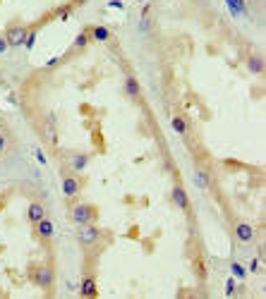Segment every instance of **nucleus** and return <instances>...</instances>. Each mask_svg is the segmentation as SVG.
Instances as JSON below:
<instances>
[{
	"mask_svg": "<svg viewBox=\"0 0 266 299\" xmlns=\"http://www.w3.org/2000/svg\"><path fill=\"white\" fill-rule=\"evenodd\" d=\"M96 209H94L92 204H74L72 211H70V218H72V223L77 225H84V223H94L96 220Z\"/></svg>",
	"mask_w": 266,
	"mask_h": 299,
	"instance_id": "1",
	"label": "nucleus"
},
{
	"mask_svg": "<svg viewBox=\"0 0 266 299\" xmlns=\"http://www.w3.org/2000/svg\"><path fill=\"white\" fill-rule=\"evenodd\" d=\"M101 239V230L92 223H84V225H77V242L82 246H94Z\"/></svg>",
	"mask_w": 266,
	"mask_h": 299,
	"instance_id": "2",
	"label": "nucleus"
},
{
	"mask_svg": "<svg viewBox=\"0 0 266 299\" xmlns=\"http://www.w3.org/2000/svg\"><path fill=\"white\" fill-rule=\"evenodd\" d=\"M27 36H29V29L24 24H12V27L5 31V41H8L10 48H19V45L27 43Z\"/></svg>",
	"mask_w": 266,
	"mask_h": 299,
	"instance_id": "3",
	"label": "nucleus"
},
{
	"mask_svg": "<svg viewBox=\"0 0 266 299\" xmlns=\"http://www.w3.org/2000/svg\"><path fill=\"white\" fill-rule=\"evenodd\" d=\"M31 280L41 285L43 290H51V285H53V271H51V266H34L31 268Z\"/></svg>",
	"mask_w": 266,
	"mask_h": 299,
	"instance_id": "4",
	"label": "nucleus"
},
{
	"mask_svg": "<svg viewBox=\"0 0 266 299\" xmlns=\"http://www.w3.org/2000/svg\"><path fill=\"white\" fill-rule=\"evenodd\" d=\"M235 237H238V242H242V244H252L254 237H257V230H254L252 223H238L235 225Z\"/></svg>",
	"mask_w": 266,
	"mask_h": 299,
	"instance_id": "5",
	"label": "nucleus"
},
{
	"mask_svg": "<svg viewBox=\"0 0 266 299\" xmlns=\"http://www.w3.org/2000/svg\"><path fill=\"white\" fill-rule=\"evenodd\" d=\"M63 191H65V196L72 199V196H77V194L82 191V184H79V180H77L74 175H67V172H65L63 175Z\"/></svg>",
	"mask_w": 266,
	"mask_h": 299,
	"instance_id": "6",
	"label": "nucleus"
},
{
	"mask_svg": "<svg viewBox=\"0 0 266 299\" xmlns=\"http://www.w3.org/2000/svg\"><path fill=\"white\" fill-rule=\"evenodd\" d=\"M36 225V235L43 239V242H48L51 237H53V232H55V227H53V223L48 220V218H41L38 223H34Z\"/></svg>",
	"mask_w": 266,
	"mask_h": 299,
	"instance_id": "7",
	"label": "nucleus"
},
{
	"mask_svg": "<svg viewBox=\"0 0 266 299\" xmlns=\"http://www.w3.org/2000/svg\"><path fill=\"white\" fill-rule=\"evenodd\" d=\"M27 218L31 223H38L41 218H46V206H43L41 201H31V204H29V211H27Z\"/></svg>",
	"mask_w": 266,
	"mask_h": 299,
	"instance_id": "8",
	"label": "nucleus"
},
{
	"mask_svg": "<svg viewBox=\"0 0 266 299\" xmlns=\"http://www.w3.org/2000/svg\"><path fill=\"white\" fill-rule=\"evenodd\" d=\"M79 294H82V297H96V294H99V290H96V278H94L92 273H89V275L82 280Z\"/></svg>",
	"mask_w": 266,
	"mask_h": 299,
	"instance_id": "9",
	"label": "nucleus"
},
{
	"mask_svg": "<svg viewBox=\"0 0 266 299\" xmlns=\"http://www.w3.org/2000/svg\"><path fill=\"white\" fill-rule=\"evenodd\" d=\"M192 180H194V184H197L199 189H206V187L211 184V177H209V172L204 170V168H199V165H197V168L192 170Z\"/></svg>",
	"mask_w": 266,
	"mask_h": 299,
	"instance_id": "10",
	"label": "nucleus"
},
{
	"mask_svg": "<svg viewBox=\"0 0 266 299\" xmlns=\"http://www.w3.org/2000/svg\"><path fill=\"white\" fill-rule=\"evenodd\" d=\"M173 201H175V206H178V209H183V211L190 209V199H187V191H185L180 184H175V187H173Z\"/></svg>",
	"mask_w": 266,
	"mask_h": 299,
	"instance_id": "11",
	"label": "nucleus"
},
{
	"mask_svg": "<svg viewBox=\"0 0 266 299\" xmlns=\"http://www.w3.org/2000/svg\"><path fill=\"white\" fill-rule=\"evenodd\" d=\"M170 125H173L175 134H180V136L187 134V118H185V115H175V118L170 120Z\"/></svg>",
	"mask_w": 266,
	"mask_h": 299,
	"instance_id": "12",
	"label": "nucleus"
},
{
	"mask_svg": "<svg viewBox=\"0 0 266 299\" xmlns=\"http://www.w3.org/2000/svg\"><path fill=\"white\" fill-rule=\"evenodd\" d=\"M86 163H89V156L86 154H74L72 158H70V168H72V170H84Z\"/></svg>",
	"mask_w": 266,
	"mask_h": 299,
	"instance_id": "13",
	"label": "nucleus"
},
{
	"mask_svg": "<svg viewBox=\"0 0 266 299\" xmlns=\"http://www.w3.org/2000/svg\"><path fill=\"white\" fill-rule=\"evenodd\" d=\"M125 91H127V96H132V98L139 96V82L135 77H127V79H125Z\"/></svg>",
	"mask_w": 266,
	"mask_h": 299,
	"instance_id": "14",
	"label": "nucleus"
},
{
	"mask_svg": "<svg viewBox=\"0 0 266 299\" xmlns=\"http://www.w3.org/2000/svg\"><path fill=\"white\" fill-rule=\"evenodd\" d=\"M247 67H249V70H252L254 74H261V72H264V60H261L259 55H252V58L247 60Z\"/></svg>",
	"mask_w": 266,
	"mask_h": 299,
	"instance_id": "15",
	"label": "nucleus"
},
{
	"mask_svg": "<svg viewBox=\"0 0 266 299\" xmlns=\"http://www.w3.org/2000/svg\"><path fill=\"white\" fill-rule=\"evenodd\" d=\"M89 31H92V36L96 38V41H108L110 38V31L106 27H92Z\"/></svg>",
	"mask_w": 266,
	"mask_h": 299,
	"instance_id": "16",
	"label": "nucleus"
},
{
	"mask_svg": "<svg viewBox=\"0 0 266 299\" xmlns=\"http://www.w3.org/2000/svg\"><path fill=\"white\" fill-rule=\"evenodd\" d=\"M10 148V136L5 132H0V154H5Z\"/></svg>",
	"mask_w": 266,
	"mask_h": 299,
	"instance_id": "17",
	"label": "nucleus"
},
{
	"mask_svg": "<svg viewBox=\"0 0 266 299\" xmlns=\"http://www.w3.org/2000/svg\"><path fill=\"white\" fill-rule=\"evenodd\" d=\"M230 268H233V273H235L238 278H245V271H242V266H238V263H233Z\"/></svg>",
	"mask_w": 266,
	"mask_h": 299,
	"instance_id": "18",
	"label": "nucleus"
},
{
	"mask_svg": "<svg viewBox=\"0 0 266 299\" xmlns=\"http://www.w3.org/2000/svg\"><path fill=\"white\" fill-rule=\"evenodd\" d=\"M86 41H89V34H82V36L77 38V48H84V45H86Z\"/></svg>",
	"mask_w": 266,
	"mask_h": 299,
	"instance_id": "19",
	"label": "nucleus"
},
{
	"mask_svg": "<svg viewBox=\"0 0 266 299\" xmlns=\"http://www.w3.org/2000/svg\"><path fill=\"white\" fill-rule=\"evenodd\" d=\"M10 45H8V41H5V36H3V34H0V55L5 53V51H8Z\"/></svg>",
	"mask_w": 266,
	"mask_h": 299,
	"instance_id": "20",
	"label": "nucleus"
},
{
	"mask_svg": "<svg viewBox=\"0 0 266 299\" xmlns=\"http://www.w3.org/2000/svg\"><path fill=\"white\" fill-rule=\"evenodd\" d=\"M233 290H235V282H233V278H230V280H228V287H226V292H228V294H233Z\"/></svg>",
	"mask_w": 266,
	"mask_h": 299,
	"instance_id": "21",
	"label": "nucleus"
},
{
	"mask_svg": "<svg viewBox=\"0 0 266 299\" xmlns=\"http://www.w3.org/2000/svg\"><path fill=\"white\" fill-rule=\"evenodd\" d=\"M257 268H259V263H257V261H249V271L254 273V271H257Z\"/></svg>",
	"mask_w": 266,
	"mask_h": 299,
	"instance_id": "22",
	"label": "nucleus"
},
{
	"mask_svg": "<svg viewBox=\"0 0 266 299\" xmlns=\"http://www.w3.org/2000/svg\"><path fill=\"white\" fill-rule=\"evenodd\" d=\"M5 209V194H0V211Z\"/></svg>",
	"mask_w": 266,
	"mask_h": 299,
	"instance_id": "23",
	"label": "nucleus"
},
{
	"mask_svg": "<svg viewBox=\"0 0 266 299\" xmlns=\"http://www.w3.org/2000/svg\"><path fill=\"white\" fill-rule=\"evenodd\" d=\"M82 3H84V0H74V5H82Z\"/></svg>",
	"mask_w": 266,
	"mask_h": 299,
	"instance_id": "24",
	"label": "nucleus"
},
{
	"mask_svg": "<svg viewBox=\"0 0 266 299\" xmlns=\"http://www.w3.org/2000/svg\"><path fill=\"white\" fill-rule=\"evenodd\" d=\"M0 127H3V122H0Z\"/></svg>",
	"mask_w": 266,
	"mask_h": 299,
	"instance_id": "25",
	"label": "nucleus"
}]
</instances>
